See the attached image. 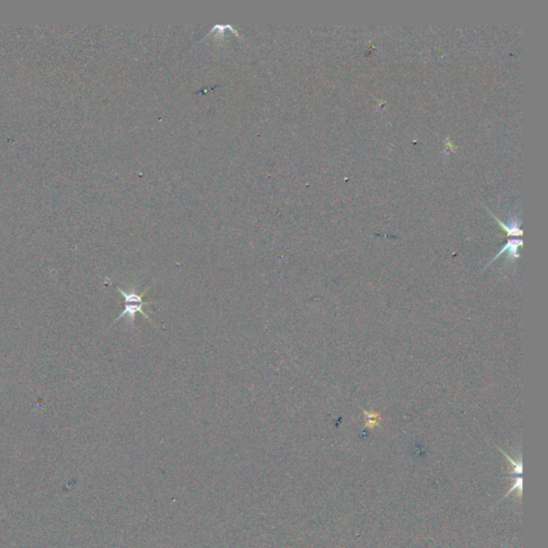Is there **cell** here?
<instances>
[{"label": "cell", "mask_w": 548, "mask_h": 548, "mask_svg": "<svg viewBox=\"0 0 548 548\" xmlns=\"http://www.w3.org/2000/svg\"><path fill=\"white\" fill-rule=\"evenodd\" d=\"M523 244H524V242H523V240H520V239H511V240H508V241L505 244L504 248H502V249L500 250V252H499L498 254H496V256L494 257V258L487 263L486 267H485L484 269H486L489 265H492V263H493L494 261H496V259H498L499 257H501L502 255H505V254L506 255V261H515L516 259H518L519 257H520V254H519V248H520L521 246H523Z\"/></svg>", "instance_id": "1"}, {"label": "cell", "mask_w": 548, "mask_h": 548, "mask_svg": "<svg viewBox=\"0 0 548 548\" xmlns=\"http://www.w3.org/2000/svg\"><path fill=\"white\" fill-rule=\"evenodd\" d=\"M362 409V408H361ZM363 410V414L365 417V425H364V429H373L375 428L376 426H379L380 425V421H381V416L378 412H375L373 410Z\"/></svg>", "instance_id": "5"}, {"label": "cell", "mask_w": 548, "mask_h": 548, "mask_svg": "<svg viewBox=\"0 0 548 548\" xmlns=\"http://www.w3.org/2000/svg\"><path fill=\"white\" fill-rule=\"evenodd\" d=\"M152 303H153V302H146V301H145L144 303H135V304H125V309H124V311H122V313L118 316V317L115 319L114 324H115V322H117L119 319L124 318V317H126V318H127V322H128V324H130L131 328H133V327H134L135 316H136L137 313H139V314L143 315L144 317H145L146 319L149 320V321H152V320L150 319V316L148 315V314L144 311V307H145V306H147L148 304H152Z\"/></svg>", "instance_id": "2"}, {"label": "cell", "mask_w": 548, "mask_h": 548, "mask_svg": "<svg viewBox=\"0 0 548 548\" xmlns=\"http://www.w3.org/2000/svg\"><path fill=\"white\" fill-rule=\"evenodd\" d=\"M116 289L118 290V292L120 293V295H122V298L125 299L126 304H135V303H144L145 302L143 300V298H144V295H146V293L148 292V290L150 289V287H148L141 294L136 293V287L131 288L130 290H128V292H126L125 289L120 288L119 286H116Z\"/></svg>", "instance_id": "4"}, {"label": "cell", "mask_w": 548, "mask_h": 548, "mask_svg": "<svg viewBox=\"0 0 548 548\" xmlns=\"http://www.w3.org/2000/svg\"><path fill=\"white\" fill-rule=\"evenodd\" d=\"M488 212L492 214V216L495 218L496 222H497L500 225L501 228L506 231L507 236H514V237L523 236V230L520 229V220H516V218H511L510 222L505 223V222L500 221L499 218L496 216L494 213H492V212L489 210H488Z\"/></svg>", "instance_id": "3"}]
</instances>
